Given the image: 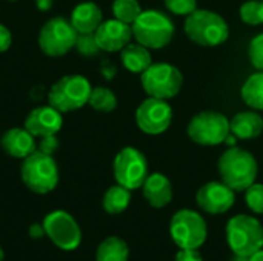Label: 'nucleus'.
<instances>
[{
	"instance_id": "c756f323",
	"label": "nucleus",
	"mask_w": 263,
	"mask_h": 261,
	"mask_svg": "<svg viewBox=\"0 0 263 261\" xmlns=\"http://www.w3.org/2000/svg\"><path fill=\"white\" fill-rule=\"evenodd\" d=\"M165 6L176 15H190L197 9V0H165Z\"/></svg>"
},
{
	"instance_id": "bb28decb",
	"label": "nucleus",
	"mask_w": 263,
	"mask_h": 261,
	"mask_svg": "<svg viewBox=\"0 0 263 261\" xmlns=\"http://www.w3.org/2000/svg\"><path fill=\"white\" fill-rule=\"evenodd\" d=\"M240 18L243 23L256 26L263 23V2L262 0H248L240 6Z\"/></svg>"
},
{
	"instance_id": "9d476101",
	"label": "nucleus",
	"mask_w": 263,
	"mask_h": 261,
	"mask_svg": "<svg viewBox=\"0 0 263 261\" xmlns=\"http://www.w3.org/2000/svg\"><path fill=\"white\" fill-rule=\"evenodd\" d=\"M79 32L65 17H52L42 26L39 32V46L45 55L62 57L68 54L77 40Z\"/></svg>"
},
{
	"instance_id": "6ab92c4d",
	"label": "nucleus",
	"mask_w": 263,
	"mask_h": 261,
	"mask_svg": "<svg viewBox=\"0 0 263 261\" xmlns=\"http://www.w3.org/2000/svg\"><path fill=\"white\" fill-rule=\"evenodd\" d=\"M69 22L79 34H89L96 32L100 26L103 22V14L94 2H82L72 9Z\"/></svg>"
},
{
	"instance_id": "20e7f679",
	"label": "nucleus",
	"mask_w": 263,
	"mask_h": 261,
	"mask_svg": "<svg viewBox=\"0 0 263 261\" xmlns=\"http://www.w3.org/2000/svg\"><path fill=\"white\" fill-rule=\"evenodd\" d=\"M20 177L29 191L43 195L55 189L59 183V168L52 155L34 151L31 155L23 158Z\"/></svg>"
},
{
	"instance_id": "a19ab883",
	"label": "nucleus",
	"mask_w": 263,
	"mask_h": 261,
	"mask_svg": "<svg viewBox=\"0 0 263 261\" xmlns=\"http://www.w3.org/2000/svg\"><path fill=\"white\" fill-rule=\"evenodd\" d=\"M8 2H17V0H8Z\"/></svg>"
},
{
	"instance_id": "dca6fc26",
	"label": "nucleus",
	"mask_w": 263,
	"mask_h": 261,
	"mask_svg": "<svg viewBox=\"0 0 263 261\" xmlns=\"http://www.w3.org/2000/svg\"><path fill=\"white\" fill-rule=\"evenodd\" d=\"M62 112L51 105L34 108L25 118V128L39 138L57 134L62 129Z\"/></svg>"
},
{
	"instance_id": "5701e85b",
	"label": "nucleus",
	"mask_w": 263,
	"mask_h": 261,
	"mask_svg": "<svg viewBox=\"0 0 263 261\" xmlns=\"http://www.w3.org/2000/svg\"><path fill=\"white\" fill-rule=\"evenodd\" d=\"M243 102L257 111H263V71H259L256 74H251L242 89H240Z\"/></svg>"
},
{
	"instance_id": "39448f33",
	"label": "nucleus",
	"mask_w": 263,
	"mask_h": 261,
	"mask_svg": "<svg viewBox=\"0 0 263 261\" xmlns=\"http://www.w3.org/2000/svg\"><path fill=\"white\" fill-rule=\"evenodd\" d=\"M92 86L88 78L80 74H69L59 78L48 92L52 108L63 112H72L83 108L91 95Z\"/></svg>"
},
{
	"instance_id": "f8f14e48",
	"label": "nucleus",
	"mask_w": 263,
	"mask_h": 261,
	"mask_svg": "<svg viewBox=\"0 0 263 261\" xmlns=\"http://www.w3.org/2000/svg\"><path fill=\"white\" fill-rule=\"evenodd\" d=\"M45 234L62 251H74L82 242V231L76 218L65 211H54L43 218Z\"/></svg>"
},
{
	"instance_id": "ddd939ff",
	"label": "nucleus",
	"mask_w": 263,
	"mask_h": 261,
	"mask_svg": "<svg viewBox=\"0 0 263 261\" xmlns=\"http://www.w3.org/2000/svg\"><path fill=\"white\" fill-rule=\"evenodd\" d=\"M173 122V108L166 100L148 97L136 111V123L140 131L149 135L163 134Z\"/></svg>"
},
{
	"instance_id": "c9c22d12",
	"label": "nucleus",
	"mask_w": 263,
	"mask_h": 261,
	"mask_svg": "<svg viewBox=\"0 0 263 261\" xmlns=\"http://www.w3.org/2000/svg\"><path fill=\"white\" fill-rule=\"evenodd\" d=\"M35 5H37V8H39V9L46 11V9H49V8L52 6V0H37V2H35Z\"/></svg>"
},
{
	"instance_id": "4c0bfd02",
	"label": "nucleus",
	"mask_w": 263,
	"mask_h": 261,
	"mask_svg": "<svg viewBox=\"0 0 263 261\" xmlns=\"http://www.w3.org/2000/svg\"><path fill=\"white\" fill-rule=\"evenodd\" d=\"M250 261H263V248L250 257Z\"/></svg>"
},
{
	"instance_id": "a878e982",
	"label": "nucleus",
	"mask_w": 263,
	"mask_h": 261,
	"mask_svg": "<svg viewBox=\"0 0 263 261\" xmlns=\"http://www.w3.org/2000/svg\"><path fill=\"white\" fill-rule=\"evenodd\" d=\"M142 6L137 0H114L112 2V14L114 18L133 25L136 18L140 15Z\"/></svg>"
},
{
	"instance_id": "423d86ee",
	"label": "nucleus",
	"mask_w": 263,
	"mask_h": 261,
	"mask_svg": "<svg viewBox=\"0 0 263 261\" xmlns=\"http://www.w3.org/2000/svg\"><path fill=\"white\" fill-rule=\"evenodd\" d=\"M227 242L234 255L251 257L263 248L262 223L251 215H236L227 225Z\"/></svg>"
},
{
	"instance_id": "0eeeda50",
	"label": "nucleus",
	"mask_w": 263,
	"mask_h": 261,
	"mask_svg": "<svg viewBox=\"0 0 263 261\" xmlns=\"http://www.w3.org/2000/svg\"><path fill=\"white\" fill-rule=\"evenodd\" d=\"M170 234L180 249L202 248L208 237V228L203 217L193 209L177 211L170 223Z\"/></svg>"
},
{
	"instance_id": "393cba45",
	"label": "nucleus",
	"mask_w": 263,
	"mask_h": 261,
	"mask_svg": "<svg viewBox=\"0 0 263 261\" xmlns=\"http://www.w3.org/2000/svg\"><path fill=\"white\" fill-rule=\"evenodd\" d=\"M88 103L99 112H112L117 108V97L109 88L97 86L92 88Z\"/></svg>"
},
{
	"instance_id": "1a4fd4ad",
	"label": "nucleus",
	"mask_w": 263,
	"mask_h": 261,
	"mask_svg": "<svg viewBox=\"0 0 263 261\" xmlns=\"http://www.w3.org/2000/svg\"><path fill=\"white\" fill-rule=\"evenodd\" d=\"M188 137L202 146H217L225 142L230 131V120L217 111H202L196 114L186 128Z\"/></svg>"
},
{
	"instance_id": "f704fd0d",
	"label": "nucleus",
	"mask_w": 263,
	"mask_h": 261,
	"mask_svg": "<svg viewBox=\"0 0 263 261\" xmlns=\"http://www.w3.org/2000/svg\"><path fill=\"white\" fill-rule=\"evenodd\" d=\"M43 235H46L43 225H31L29 226V237L31 238H42Z\"/></svg>"
},
{
	"instance_id": "cd10ccee",
	"label": "nucleus",
	"mask_w": 263,
	"mask_h": 261,
	"mask_svg": "<svg viewBox=\"0 0 263 261\" xmlns=\"http://www.w3.org/2000/svg\"><path fill=\"white\" fill-rule=\"evenodd\" d=\"M77 52L80 55H85V57H92L96 54H99L102 49L99 48L97 45V40H96V35L94 32H89V34H79L77 35V40H76V46Z\"/></svg>"
},
{
	"instance_id": "9b49d317",
	"label": "nucleus",
	"mask_w": 263,
	"mask_h": 261,
	"mask_svg": "<svg viewBox=\"0 0 263 261\" xmlns=\"http://www.w3.org/2000/svg\"><path fill=\"white\" fill-rule=\"evenodd\" d=\"M112 169L116 182L129 191L142 188L148 177V162L145 155L133 146L123 148L116 155Z\"/></svg>"
},
{
	"instance_id": "a211bd4d",
	"label": "nucleus",
	"mask_w": 263,
	"mask_h": 261,
	"mask_svg": "<svg viewBox=\"0 0 263 261\" xmlns=\"http://www.w3.org/2000/svg\"><path fill=\"white\" fill-rule=\"evenodd\" d=\"M143 197L153 208H165L173 200V186L168 177H165L160 172H154L146 177L143 186Z\"/></svg>"
},
{
	"instance_id": "c85d7f7f",
	"label": "nucleus",
	"mask_w": 263,
	"mask_h": 261,
	"mask_svg": "<svg viewBox=\"0 0 263 261\" xmlns=\"http://www.w3.org/2000/svg\"><path fill=\"white\" fill-rule=\"evenodd\" d=\"M245 202L254 214H263V185L253 183L245 191Z\"/></svg>"
},
{
	"instance_id": "ea45409f",
	"label": "nucleus",
	"mask_w": 263,
	"mask_h": 261,
	"mask_svg": "<svg viewBox=\"0 0 263 261\" xmlns=\"http://www.w3.org/2000/svg\"><path fill=\"white\" fill-rule=\"evenodd\" d=\"M3 257H5V254H3V249L0 248V261H3Z\"/></svg>"
},
{
	"instance_id": "f3484780",
	"label": "nucleus",
	"mask_w": 263,
	"mask_h": 261,
	"mask_svg": "<svg viewBox=\"0 0 263 261\" xmlns=\"http://www.w3.org/2000/svg\"><path fill=\"white\" fill-rule=\"evenodd\" d=\"M0 146L8 155L22 160L37 151L35 137L25 126L8 129L0 138Z\"/></svg>"
},
{
	"instance_id": "2eb2a0df",
	"label": "nucleus",
	"mask_w": 263,
	"mask_h": 261,
	"mask_svg": "<svg viewBox=\"0 0 263 261\" xmlns=\"http://www.w3.org/2000/svg\"><path fill=\"white\" fill-rule=\"evenodd\" d=\"M94 35L102 51L116 52V51H122L131 42L133 29L131 25L123 23L117 18H111L102 22L100 26L96 29Z\"/></svg>"
},
{
	"instance_id": "aec40b11",
	"label": "nucleus",
	"mask_w": 263,
	"mask_h": 261,
	"mask_svg": "<svg viewBox=\"0 0 263 261\" xmlns=\"http://www.w3.org/2000/svg\"><path fill=\"white\" fill-rule=\"evenodd\" d=\"M230 131L239 140L257 138L263 131V117L254 111H243L230 120Z\"/></svg>"
},
{
	"instance_id": "473e14b6",
	"label": "nucleus",
	"mask_w": 263,
	"mask_h": 261,
	"mask_svg": "<svg viewBox=\"0 0 263 261\" xmlns=\"http://www.w3.org/2000/svg\"><path fill=\"white\" fill-rule=\"evenodd\" d=\"M11 45H12V34L5 25L0 23V54L8 51Z\"/></svg>"
},
{
	"instance_id": "4468645a",
	"label": "nucleus",
	"mask_w": 263,
	"mask_h": 261,
	"mask_svg": "<svg viewBox=\"0 0 263 261\" xmlns=\"http://www.w3.org/2000/svg\"><path fill=\"white\" fill-rule=\"evenodd\" d=\"M196 202L208 214H225L236 202V191L223 182H210L197 191Z\"/></svg>"
},
{
	"instance_id": "2f4dec72",
	"label": "nucleus",
	"mask_w": 263,
	"mask_h": 261,
	"mask_svg": "<svg viewBox=\"0 0 263 261\" xmlns=\"http://www.w3.org/2000/svg\"><path fill=\"white\" fill-rule=\"evenodd\" d=\"M55 135H57V134L42 137V138H40V143H39V149H37V151H42V152H45V154L52 155V154L57 151V148H59V138H57Z\"/></svg>"
},
{
	"instance_id": "7ed1b4c3",
	"label": "nucleus",
	"mask_w": 263,
	"mask_h": 261,
	"mask_svg": "<svg viewBox=\"0 0 263 261\" xmlns=\"http://www.w3.org/2000/svg\"><path fill=\"white\" fill-rule=\"evenodd\" d=\"M131 29L137 43L146 46L148 49H162L170 45L174 37L173 20L157 9L142 11L131 25Z\"/></svg>"
},
{
	"instance_id": "f03ea898",
	"label": "nucleus",
	"mask_w": 263,
	"mask_h": 261,
	"mask_svg": "<svg viewBox=\"0 0 263 261\" xmlns=\"http://www.w3.org/2000/svg\"><path fill=\"white\" fill-rule=\"evenodd\" d=\"M185 34L188 38L200 46H219L230 37V26L227 20L208 9H196L185 18Z\"/></svg>"
},
{
	"instance_id": "72a5a7b5",
	"label": "nucleus",
	"mask_w": 263,
	"mask_h": 261,
	"mask_svg": "<svg viewBox=\"0 0 263 261\" xmlns=\"http://www.w3.org/2000/svg\"><path fill=\"white\" fill-rule=\"evenodd\" d=\"M174 261H203L197 249H180Z\"/></svg>"
},
{
	"instance_id": "b1692460",
	"label": "nucleus",
	"mask_w": 263,
	"mask_h": 261,
	"mask_svg": "<svg viewBox=\"0 0 263 261\" xmlns=\"http://www.w3.org/2000/svg\"><path fill=\"white\" fill-rule=\"evenodd\" d=\"M129 202H131V191L117 183L105 192L103 209L108 214H120L129 206Z\"/></svg>"
},
{
	"instance_id": "4be33fe9",
	"label": "nucleus",
	"mask_w": 263,
	"mask_h": 261,
	"mask_svg": "<svg viewBox=\"0 0 263 261\" xmlns=\"http://www.w3.org/2000/svg\"><path fill=\"white\" fill-rule=\"evenodd\" d=\"M129 248L119 237L105 238L96 252V261H128Z\"/></svg>"
},
{
	"instance_id": "7c9ffc66",
	"label": "nucleus",
	"mask_w": 263,
	"mask_h": 261,
	"mask_svg": "<svg viewBox=\"0 0 263 261\" xmlns=\"http://www.w3.org/2000/svg\"><path fill=\"white\" fill-rule=\"evenodd\" d=\"M248 55L250 60L253 63V66L257 71H263V32L256 35L251 43H250V49H248Z\"/></svg>"
},
{
	"instance_id": "f257e3e1",
	"label": "nucleus",
	"mask_w": 263,
	"mask_h": 261,
	"mask_svg": "<svg viewBox=\"0 0 263 261\" xmlns=\"http://www.w3.org/2000/svg\"><path fill=\"white\" fill-rule=\"evenodd\" d=\"M222 182L233 191H247L257 178V162L254 155L242 148L227 149L217 163Z\"/></svg>"
},
{
	"instance_id": "412c9836",
	"label": "nucleus",
	"mask_w": 263,
	"mask_h": 261,
	"mask_svg": "<svg viewBox=\"0 0 263 261\" xmlns=\"http://www.w3.org/2000/svg\"><path fill=\"white\" fill-rule=\"evenodd\" d=\"M120 58L123 66L134 74H142L153 65V57L149 49L140 43H128L120 51Z\"/></svg>"
},
{
	"instance_id": "6e6552de",
	"label": "nucleus",
	"mask_w": 263,
	"mask_h": 261,
	"mask_svg": "<svg viewBox=\"0 0 263 261\" xmlns=\"http://www.w3.org/2000/svg\"><path fill=\"white\" fill-rule=\"evenodd\" d=\"M140 82L143 91L154 98L168 100L179 94L183 75L182 72L170 63H153L146 71L142 72Z\"/></svg>"
},
{
	"instance_id": "58836bf2",
	"label": "nucleus",
	"mask_w": 263,
	"mask_h": 261,
	"mask_svg": "<svg viewBox=\"0 0 263 261\" xmlns=\"http://www.w3.org/2000/svg\"><path fill=\"white\" fill-rule=\"evenodd\" d=\"M231 261H250V257H243V255H234Z\"/></svg>"
},
{
	"instance_id": "e433bc0d",
	"label": "nucleus",
	"mask_w": 263,
	"mask_h": 261,
	"mask_svg": "<svg viewBox=\"0 0 263 261\" xmlns=\"http://www.w3.org/2000/svg\"><path fill=\"white\" fill-rule=\"evenodd\" d=\"M237 140H239V138H237V137H236L234 134H231V132H230V134H228V137L225 138V142H223V143H225L227 146H230V148H233V146H236V143H237Z\"/></svg>"
}]
</instances>
